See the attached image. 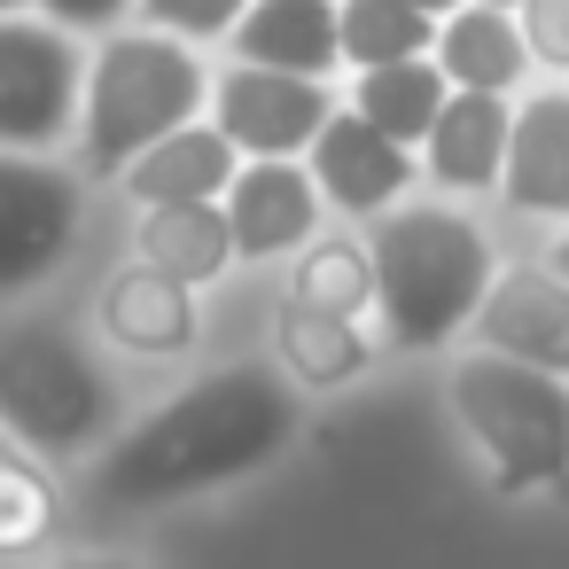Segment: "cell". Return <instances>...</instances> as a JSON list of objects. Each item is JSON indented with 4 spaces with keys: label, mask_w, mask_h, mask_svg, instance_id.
Masks as SVG:
<instances>
[{
    "label": "cell",
    "mask_w": 569,
    "mask_h": 569,
    "mask_svg": "<svg viewBox=\"0 0 569 569\" xmlns=\"http://www.w3.org/2000/svg\"><path fill=\"white\" fill-rule=\"evenodd\" d=\"M289 437H297L289 382L266 367H219V375L188 382L180 398H164L157 413H141L110 445L102 491L126 507H164V499H188V491L266 468Z\"/></svg>",
    "instance_id": "6da1fadb"
},
{
    "label": "cell",
    "mask_w": 569,
    "mask_h": 569,
    "mask_svg": "<svg viewBox=\"0 0 569 569\" xmlns=\"http://www.w3.org/2000/svg\"><path fill=\"white\" fill-rule=\"evenodd\" d=\"M375 305L398 351H437L452 336L476 328L483 297H491V242L476 219L445 211V203H398L375 219Z\"/></svg>",
    "instance_id": "7a4b0ae2"
},
{
    "label": "cell",
    "mask_w": 569,
    "mask_h": 569,
    "mask_svg": "<svg viewBox=\"0 0 569 569\" xmlns=\"http://www.w3.org/2000/svg\"><path fill=\"white\" fill-rule=\"evenodd\" d=\"M211 110V71L196 48L164 32H110L87 56V94H79V172L87 180H126L133 157L157 141L203 126Z\"/></svg>",
    "instance_id": "3957f363"
},
{
    "label": "cell",
    "mask_w": 569,
    "mask_h": 569,
    "mask_svg": "<svg viewBox=\"0 0 569 569\" xmlns=\"http://www.w3.org/2000/svg\"><path fill=\"white\" fill-rule=\"evenodd\" d=\"M452 421L491 460V491H538L569 483V382L515 367L499 351H468L445 367Z\"/></svg>",
    "instance_id": "277c9868"
},
{
    "label": "cell",
    "mask_w": 569,
    "mask_h": 569,
    "mask_svg": "<svg viewBox=\"0 0 569 569\" xmlns=\"http://www.w3.org/2000/svg\"><path fill=\"white\" fill-rule=\"evenodd\" d=\"M0 429L32 460H79L118 429V390L71 328L24 320L0 336Z\"/></svg>",
    "instance_id": "5b68a950"
},
{
    "label": "cell",
    "mask_w": 569,
    "mask_h": 569,
    "mask_svg": "<svg viewBox=\"0 0 569 569\" xmlns=\"http://www.w3.org/2000/svg\"><path fill=\"white\" fill-rule=\"evenodd\" d=\"M87 56L40 17H0V157H48L79 133Z\"/></svg>",
    "instance_id": "8992f818"
},
{
    "label": "cell",
    "mask_w": 569,
    "mask_h": 569,
    "mask_svg": "<svg viewBox=\"0 0 569 569\" xmlns=\"http://www.w3.org/2000/svg\"><path fill=\"white\" fill-rule=\"evenodd\" d=\"M87 188L48 157H0V297L40 289L79 250Z\"/></svg>",
    "instance_id": "52a82bcc"
},
{
    "label": "cell",
    "mask_w": 569,
    "mask_h": 569,
    "mask_svg": "<svg viewBox=\"0 0 569 569\" xmlns=\"http://www.w3.org/2000/svg\"><path fill=\"white\" fill-rule=\"evenodd\" d=\"M336 110L343 102L320 79H281V71H250V63L211 79V126L242 164H297Z\"/></svg>",
    "instance_id": "ba28073f"
},
{
    "label": "cell",
    "mask_w": 569,
    "mask_h": 569,
    "mask_svg": "<svg viewBox=\"0 0 569 569\" xmlns=\"http://www.w3.org/2000/svg\"><path fill=\"white\" fill-rule=\"evenodd\" d=\"M476 351H499L515 367H538V375L569 382V281L553 266L491 273V297L476 312Z\"/></svg>",
    "instance_id": "9c48e42d"
},
{
    "label": "cell",
    "mask_w": 569,
    "mask_h": 569,
    "mask_svg": "<svg viewBox=\"0 0 569 569\" xmlns=\"http://www.w3.org/2000/svg\"><path fill=\"white\" fill-rule=\"evenodd\" d=\"M406 188H413V149L382 141V133H375L367 118H351V110H336V118L320 126V141H312V196H320L328 211H343V219H382V211L406 203Z\"/></svg>",
    "instance_id": "30bf717a"
},
{
    "label": "cell",
    "mask_w": 569,
    "mask_h": 569,
    "mask_svg": "<svg viewBox=\"0 0 569 569\" xmlns=\"http://www.w3.org/2000/svg\"><path fill=\"white\" fill-rule=\"evenodd\" d=\"M219 211L234 258H297L305 242H320V196L305 164H242Z\"/></svg>",
    "instance_id": "8fae6325"
},
{
    "label": "cell",
    "mask_w": 569,
    "mask_h": 569,
    "mask_svg": "<svg viewBox=\"0 0 569 569\" xmlns=\"http://www.w3.org/2000/svg\"><path fill=\"white\" fill-rule=\"evenodd\" d=\"M94 320H102V336L118 343V351H133V359H180V351H196V289H180V281H164L157 266H118L110 281H102V297H94Z\"/></svg>",
    "instance_id": "7c38bea8"
},
{
    "label": "cell",
    "mask_w": 569,
    "mask_h": 569,
    "mask_svg": "<svg viewBox=\"0 0 569 569\" xmlns=\"http://www.w3.org/2000/svg\"><path fill=\"white\" fill-rule=\"evenodd\" d=\"M499 196L522 219H569V87H546L515 110Z\"/></svg>",
    "instance_id": "4fadbf2b"
},
{
    "label": "cell",
    "mask_w": 569,
    "mask_h": 569,
    "mask_svg": "<svg viewBox=\"0 0 569 569\" xmlns=\"http://www.w3.org/2000/svg\"><path fill=\"white\" fill-rule=\"evenodd\" d=\"M234 56L250 71H281V79H336L343 71V40H336V0H250V17L234 24Z\"/></svg>",
    "instance_id": "5bb4252c"
},
{
    "label": "cell",
    "mask_w": 569,
    "mask_h": 569,
    "mask_svg": "<svg viewBox=\"0 0 569 569\" xmlns=\"http://www.w3.org/2000/svg\"><path fill=\"white\" fill-rule=\"evenodd\" d=\"M429 63H437V79H445L452 94H491V102H507V94L530 79L522 24H515V17H499V9H476V0H468L460 17H445V24H437Z\"/></svg>",
    "instance_id": "9a60e30c"
},
{
    "label": "cell",
    "mask_w": 569,
    "mask_h": 569,
    "mask_svg": "<svg viewBox=\"0 0 569 569\" xmlns=\"http://www.w3.org/2000/svg\"><path fill=\"white\" fill-rule=\"evenodd\" d=\"M234 172H242V157L219 141V126H188V133L157 141L149 157H133L118 188L141 211H172V203H227Z\"/></svg>",
    "instance_id": "2e32d148"
},
{
    "label": "cell",
    "mask_w": 569,
    "mask_h": 569,
    "mask_svg": "<svg viewBox=\"0 0 569 569\" xmlns=\"http://www.w3.org/2000/svg\"><path fill=\"white\" fill-rule=\"evenodd\" d=\"M507 126H515V110H507V102H491V94H452V102L437 110L429 141H421L429 180H437V188H460V196L499 188V164H507Z\"/></svg>",
    "instance_id": "e0dca14e"
},
{
    "label": "cell",
    "mask_w": 569,
    "mask_h": 569,
    "mask_svg": "<svg viewBox=\"0 0 569 569\" xmlns=\"http://www.w3.org/2000/svg\"><path fill=\"white\" fill-rule=\"evenodd\" d=\"M133 258L157 266L164 281L180 289H203L234 266V234H227V211L219 203H172V211H141L133 227Z\"/></svg>",
    "instance_id": "ac0fdd59"
},
{
    "label": "cell",
    "mask_w": 569,
    "mask_h": 569,
    "mask_svg": "<svg viewBox=\"0 0 569 569\" xmlns=\"http://www.w3.org/2000/svg\"><path fill=\"white\" fill-rule=\"evenodd\" d=\"M445 102H452V87H445V79H437V63L421 56V63L367 71V79L351 87V102H343V110H351V118H367L382 141H398V149H421Z\"/></svg>",
    "instance_id": "d6986e66"
},
{
    "label": "cell",
    "mask_w": 569,
    "mask_h": 569,
    "mask_svg": "<svg viewBox=\"0 0 569 569\" xmlns=\"http://www.w3.org/2000/svg\"><path fill=\"white\" fill-rule=\"evenodd\" d=\"M273 351H281V367L305 390H336V382H351L375 359L367 336H359V320H328V312L289 305V297H281V320H273Z\"/></svg>",
    "instance_id": "ffe728a7"
},
{
    "label": "cell",
    "mask_w": 569,
    "mask_h": 569,
    "mask_svg": "<svg viewBox=\"0 0 569 569\" xmlns=\"http://www.w3.org/2000/svg\"><path fill=\"white\" fill-rule=\"evenodd\" d=\"M336 40H343V63L367 79L390 63H421L437 48V24L413 17L406 0H336Z\"/></svg>",
    "instance_id": "44dd1931"
},
{
    "label": "cell",
    "mask_w": 569,
    "mask_h": 569,
    "mask_svg": "<svg viewBox=\"0 0 569 569\" xmlns=\"http://www.w3.org/2000/svg\"><path fill=\"white\" fill-rule=\"evenodd\" d=\"M289 305H312L328 320H359L375 305V258L367 242H343V234H320L289 258Z\"/></svg>",
    "instance_id": "7402d4cb"
},
{
    "label": "cell",
    "mask_w": 569,
    "mask_h": 569,
    "mask_svg": "<svg viewBox=\"0 0 569 569\" xmlns=\"http://www.w3.org/2000/svg\"><path fill=\"white\" fill-rule=\"evenodd\" d=\"M48 538H56V483L0 429V553H40Z\"/></svg>",
    "instance_id": "603a6c76"
},
{
    "label": "cell",
    "mask_w": 569,
    "mask_h": 569,
    "mask_svg": "<svg viewBox=\"0 0 569 569\" xmlns=\"http://www.w3.org/2000/svg\"><path fill=\"white\" fill-rule=\"evenodd\" d=\"M242 17H250V0H141V32H164V40H180V48L234 40Z\"/></svg>",
    "instance_id": "cb8c5ba5"
},
{
    "label": "cell",
    "mask_w": 569,
    "mask_h": 569,
    "mask_svg": "<svg viewBox=\"0 0 569 569\" xmlns=\"http://www.w3.org/2000/svg\"><path fill=\"white\" fill-rule=\"evenodd\" d=\"M133 9L141 0H32V17L56 24L63 40H110V32H126Z\"/></svg>",
    "instance_id": "d4e9b609"
},
{
    "label": "cell",
    "mask_w": 569,
    "mask_h": 569,
    "mask_svg": "<svg viewBox=\"0 0 569 569\" xmlns=\"http://www.w3.org/2000/svg\"><path fill=\"white\" fill-rule=\"evenodd\" d=\"M522 48H530V63H546V71H561L569 79V0H522Z\"/></svg>",
    "instance_id": "484cf974"
},
{
    "label": "cell",
    "mask_w": 569,
    "mask_h": 569,
    "mask_svg": "<svg viewBox=\"0 0 569 569\" xmlns=\"http://www.w3.org/2000/svg\"><path fill=\"white\" fill-rule=\"evenodd\" d=\"M56 569H141V561H126V553H71V561H56Z\"/></svg>",
    "instance_id": "4316f807"
},
{
    "label": "cell",
    "mask_w": 569,
    "mask_h": 569,
    "mask_svg": "<svg viewBox=\"0 0 569 569\" xmlns=\"http://www.w3.org/2000/svg\"><path fill=\"white\" fill-rule=\"evenodd\" d=\"M406 9H413V17H429V24H445V17H460V9H468V0H406Z\"/></svg>",
    "instance_id": "83f0119b"
},
{
    "label": "cell",
    "mask_w": 569,
    "mask_h": 569,
    "mask_svg": "<svg viewBox=\"0 0 569 569\" xmlns=\"http://www.w3.org/2000/svg\"><path fill=\"white\" fill-rule=\"evenodd\" d=\"M546 266H553V273H561V281H569V234H561V242H553V258H546Z\"/></svg>",
    "instance_id": "f1b7e54d"
},
{
    "label": "cell",
    "mask_w": 569,
    "mask_h": 569,
    "mask_svg": "<svg viewBox=\"0 0 569 569\" xmlns=\"http://www.w3.org/2000/svg\"><path fill=\"white\" fill-rule=\"evenodd\" d=\"M476 9H499V17H522V0H476Z\"/></svg>",
    "instance_id": "f546056e"
},
{
    "label": "cell",
    "mask_w": 569,
    "mask_h": 569,
    "mask_svg": "<svg viewBox=\"0 0 569 569\" xmlns=\"http://www.w3.org/2000/svg\"><path fill=\"white\" fill-rule=\"evenodd\" d=\"M0 17H32V0H0Z\"/></svg>",
    "instance_id": "4dcf8cb0"
}]
</instances>
